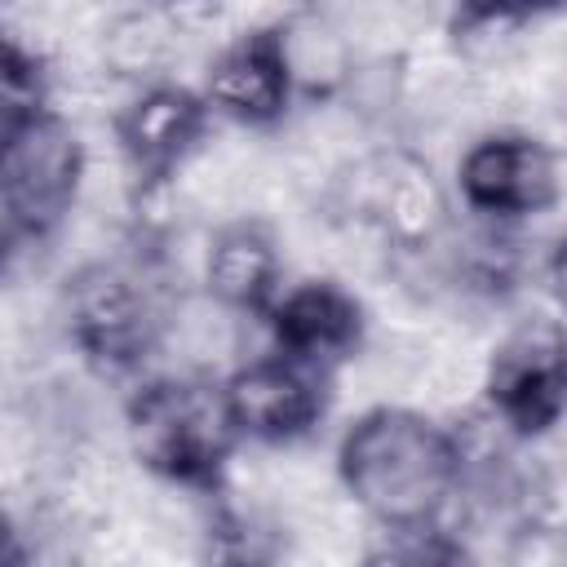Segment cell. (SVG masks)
<instances>
[{
    "mask_svg": "<svg viewBox=\"0 0 567 567\" xmlns=\"http://www.w3.org/2000/svg\"><path fill=\"white\" fill-rule=\"evenodd\" d=\"M0 146H4L0 159L4 248L22 252L44 244L66 221V213H75L80 186L89 177V155L62 115H44L0 137Z\"/></svg>",
    "mask_w": 567,
    "mask_h": 567,
    "instance_id": "cell-5",
    "label": "cell"
},
{
    "mask_svg": "<svg viewBox=\"0 0 567 567\" xmlns=\"http://www.w3.org/2000/svg\"><path fill=\"white\" fill-rule=\"evenodd\" d=\"M456 190L465 208L487 221L505 226L518 217H536L558 204V190H563L558 155L540 137L518 128L483 133L478 142L465 146L456 164Z\"/></svg>",
    "mask_w": 567,
    "mask_h": 567,
    "instance_id": "cell-7",
    "label": "cell"
},
{
    "mask_svg": "<svg viewBox=\"0 0 567 567\" xmlns=\"http://www.w3.org/2000/svg\"><path fill=\"white\" fill-rule=\"evenodd\" d=\"M49 97H53V71H49L44 53L22 44L18 35H4V53H0V137L53 115Z\"/></svg>",
    "mask_w": 567,
    "mask_h": 567,
    "instance_id": "cell-15",
    "label": "cell"
},
{
    "mask_svg": "<svg viewBox=\"0 0 567 567\" xmlns=\"http://www.w3.org/2000/svg\"><path fill=\"white\" fill-rule=\"evenodd\" d=\"M461 439L416 408L381 403L350 421L337 447V478L346 496L394 527H430L461 492Z\"/></svg>",
    "mask_w": 567,
    "mask_h": 567,
    "instance_id": "cell-1",
    "label": "cell"
},
{
    "mask_svg": "<svg viewBox=\"0 0 567 567\" xmlns=\"http://www.w3.org/2000/svg\"><path fill=\"white\" fill-rule=\"evenodd\" d=\"M275 40L297 97L328 102L354 80V40L323 13H288L275 22Z\"/></svg>",
    "mask_w": 567,
    "mask_h": 567,
    "instance_id": "cell-13",
    "label": "cell"
},
{
    "mask_svg": "<svg viewBox=\"0 0 567 567\" xmlns=\"http://www.w3.org/2000/svg\"><path fill=\"white\" fill-rule=\"evenodd\" d=\"M354 567H465V545H461V536L443 532L439 523L394 527Z\"/></svg>",
    "mask_w": 567,
    "mask_h": 567,
    "instance_id": "cell-18",
    "label": "cell"
},
{
    "mask_svg": "<svg viewBox=\"0 0 567 567\" xmlns=\"http://www.w3.org/2000/svg\"><path fill=\"white\" fill-rule=\"evenodd\" d=\"M279 279H284V257H279V244L266 221L239 217L208 235L204 257H199V284L230 315L266 319V310L284 292Z\"/></svg>",
    "mask_w": 567,
    "mask_h": 567,
    "instance_id": "cell-12",
    "label": "cell"
},
{
    "mask_svg": "<svg viewBox=\"0 0 567 567\" xmlns=\"http://www.w3.org/2000/svg\"><path fill=\"white\" fill-rule=\"evenodd\" d=\"M532 18L527 13H514V9H483V4H470V9H456L452 22H447V40L452 49L465 58V62H505L523 35H527Z\"/></svg>",
    "mask_w": 567,
    "mask_h": 567,
    "instance_id": "cell-17",
    "label": "cell"
},
{
    "mask_svg": "<svg viewBox=\"0 0 567 567\" xmlns=\"http://www.w3.org/2000/svg\"><path fill=\"white\" fill-rule=\"evenodd\" d=\"M226 403L239 434L257 443H292L323 421L328 372L288 354H261L230 372Z\"/></svg>",
    "mask_w": 567,
    "mask_h": 567,
    "instance_id": "cell-9",
    "label": "cell"
},
{
    "mask_svg": "<svg viewBox=\"0 0 567 567\" xmlns=\"http://www.w3.org/2000/svg\"><path fill=\"white\" fill-rule=\"evenodd\" d=\"M363 306L337 279H301L275 297L266 310V328L275 354L301 359L310 368H332L363 346Z\"/></svg>",
    "mask_w": 567,
    "mask_h": 567,
    "instance_id": "cell-10",
    "label": "cell"
},
{
    "mask_svg": "<svg viewBox=\"0 0 567 567\" xmlns=\"http://www.w3.org/2000/svg\"><path fill=\"white\" fill-rule=\"evenodd\" d=\"M337 213L372 230L390 252H430L447 230V199L416 151L390 146L346 159L328 177Z\"/></svg>",
    "mask_w": 567,
    "mask_h": 567,
    "instance_id": "cell-4",
    "label": "cell"
},
{
    "mask_svg": "<svg viewBox=\"0 0 567 567\" xmlns=\"http://www.w3.org/2000/svg\"><path fill=\"white\" fill-rule=\"evenodd\" d=\"M297 89L288 80L275 27L244 31L217 49V58L204 71V102L248 128H270L288 115Z\"/></svg>",
    "mask_w": 567,
    "mask_h": 567,
    "instance_id": "cell-11",
    "label": "cell"
},
{
    "mask_svg": "<svg viewBox=\"0 0 567 567\" xmlns=\"http://www.w3.org/2000/svg\"><path fill=\"white\" fill-rule=\"evenodd\" d=\"M177 44V18L164 9L120 13L102 35V62L115 75H155Z\"/></svg>",
    "mask_w": 567,
    "mask_h": 567,
    "instance_id": "cell-16",
    "label": "cell"
},
{
    "mask_svg": "<svg viewBox=\"0 0 567 567\" xmlns=\"http://www.w3.org/2000/svg\"><path fill=\"white\" fill-rule=\"evenodd\" d=\"M124 434L133 461L177 487L213 492L239 425L226 403V385L195 372H164L142 381L124 403Z\"/></svg>",
    "mask_w": 567,
    "mask_h": 567,
    "instance_id": "cell-2",
    "label": "cell"
},
{
    "mask_svg": "<svg viewBox=\"0 0 567 567\" xmlns=\"http://www.w3.org/2000/svg\"><path fill=\"white\" fill-rule=\"evenodd\" d=\"M284 549V527L266 509L235 501H217L199 532L204 567H279Z\"/></svg>",
    "mask_w": 567,
    "mask_h": 567,
    "instance_id": "cell-14",
    "label": "cell"
},
{
    "mask_svg": "<svg viewBox=\"0 0 567 567\" xmlns=\"http://www.w3.org/2000/svg\"><path fill=\"white\" fill-rule=\"evenodd\" d=\"M208 102L204 93L173 84V80H151L142 84L120 111H115V146L142 186V195L159 190L177 168L195 155L204 128H208Z\"/></svg>",
    "mask_w": 567,
    "mask_h": 567,
    "instance_id": "cell-8",
    "label": "cell"
},
{
    "mask_svg": "<svg viewBox=\"0 0 567 567\" xmlns=\"http://www.w3.org/2000/svg\"><path fill=\"white\" fill-rule=\"evenodd\" d=\"M173 306L159 301V261H84L62 288V319L71 346L106 368L128 372L164 346Z\"/></svg>",
    "mask_w": 567,
    "mask_h": 567,
    "instance_id": "cell-3",
    "label": "cell"
},
{
    "mask_svg": "<svg viewBox=\"0 0 567 567\" xmlns=\"http://www.w3.org/2000/svg\"><path fill=\"white\" fill-rule=\"evenodd\" d=\"M558 567H567V532H563V549H558Z\"/></svg>",
    "mask_w": 567,
    "mask_h": 567,
    "instance_id": "cell-20",
    "label": "cell"
},
{
    "mask_svg": "<svg viewBox=\"0 0 567 567\" xmlns=\"http://www.w3.org/2000/svg\"><path fill=\"white\" fill-rule=\"evenodd\" d=\"M545 284H549L554 301L567 310V239L554 244V252H549V261H545Z\"/></svg>",
    "mask_w": 567,
    "mask_h": 567,
    "instance_id": "cell-19",
    "label": "cell"
},
{
    "mask_svg": "<svg viewBox=\"0 0 567 567\" xmlns=\"http://www.w3.org/2000/svg\"><path fill=\"white\" fill-rule=\"evenodd\" d=\"M483 399L496 425L518 439L549 434L567 421V328L558 319H523L483 363Z\"/></svg>",
    "mask_w": 567,
    "mask_h": 567,
    "instance_id": "cell-6",
    "label": "cell"
}]
</instances>
